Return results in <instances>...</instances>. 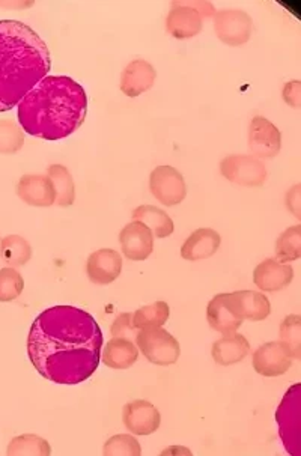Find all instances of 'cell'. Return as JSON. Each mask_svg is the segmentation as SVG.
I'll return each mask as SVG.
<instances>
[{
  "label": "cell",
  "instance_id": "1",
  "mask_svg": "<svg viewBox=\"0 0 301 456\" xmlns=\"http://www.w3.org/2000/svg\"><path fill=\"white\" fill-rule=\"evenodd\" d=\"M102 331L89 312L53 306L41 312L28 336L30 363L43 379L76 386L97 372Z\"/></svg>",
  "mask_w": 301,
  "mask_h": 456
},
{
  "label": "cell",
  "instance_id": "2",
  "mask_svg": "<svg viewBox=\"0 0 301 456\" xmlns=\"http://www.w3.org/2000/svg\"><path fill=\"white\" fill-rule=\"evenodd\" d=\"M17 107L23 132L43 141H61L83 126L88 115V95L69 76H47Z\"/></svg>",
  "mask_w": 301,
  "mask_h": 456
},
{
  "label": "cell",
  "instance_id": "3",
  "mask_svg": "<svg viewBox=\"0 0 301 456\" xmlns=\"http://www.w3.org/2000/svg\"><path fill=\"white\" fill-rule=\"evenodd\" d=\"M49 47L30 26L0 20V113L10 112L47 77Z\"/></svg>",
  "mask_w": 301,
  "mask_h": 456
},
{
  "label": "cell",
  "instance_id": "4",
  "mask_svg": "<svg viewBox=\"0 0 301 456\" xmlns=\"http://www.w3.org/2000/svg\"><path fill=\"white\" fill-rule=\"evenodd\" d=\"M277 428L285 451L292 456H301V384L288 388L282 403L277 407Z\"/></svg>",
  "mask_w": 301,
  "mask_h": 456
},
{
  "label": "cell",
  "instance_id": "5",
  "mask_svg": "<svg viewBox=\"0 0 301 456\" xmlns=\"http://www.w3.org/2000/svg\"><path fill=\"white\" fill-rule=\"evenodd\" d=\"M136 346L145 355V359L157 366H170L180 359V342L163 327L139 330Z\"/></svg>",
  "mask_w": 301,
  "mask_h": 456
},
{
  "label": "cell",
  "instance_id": "6",
  "mask_svg": "<svg viewBox=\"0 0 301 456\" xmlns=\"http://www.w3.org/2000/svg\"><path fill=\"white\" fill-rule=\"evenodd\" d=\"M214 32L224 45L240 47L252 38V17L241 10L216 11Z\"/></svg>",
  "mask_w": 301,
  "mask_h": 456
},
{
  "label": "cell",
  "instance_id": "7",
  "mask_svg": "<svg viewBox=\"0 0 301 456\" xmlns=\"http://www.w3.org/2000/svg\"><path fill=\"white\" fill-rule=\"evenodd\" d=\"M220 174L233 184L263 187L267 181V167L253 156H228L220 161Z\"/></svg>",
  "mask_w": 301,
  "mask_h": 456
},
{
  "label": "cell",
  "instance_id": "8",
  "mask_svg": "<svg viewBox=\"0 0 301 456\" xmlns=\"http://www.w3.org/2000/svg\"><path fill=\"white\" fill-rule=\"evenodd\" d=\"M150 190L152 196L165 207L180 205L187 196L184 176L172 166H159L150 172Z\"/></svg>",
  "mask_w": 301,
  "mask_h": 456
},
{
  "label": "cell",
  "instance_id": "9",
  "mask_svg": "<svg viewBox=\"0 0 301 456\" xmlns=\"http://www.w3.org/2000/svg\"><path fill=\"white\" fill-rule=\"evenodd\" d=\"M282 150V133L267 118L255 117L248 126V151L256 159L272 160Z\"/></svg>",
  "mask_w": 301,
  "mask_h": 456
},
{
  "label": "cell",
  "instance_id": "10",
  "mask_svg": "<svg viewBox=\"0 0 301 456\" xmlns=\"http://www.w3.org/2000/svg\"><path fill=\"white\" fill-rule=\"evenodd\" d=\"M252 364L256 374L273 379V377L287 374L292 366V357L282 342L273 340L261 345L253 353Z\"/></svg>",
  "mask_w": 301,
  "mask_h": 456
},
{
  "label": "cell",
  "instance_id": "11",
  "mask_svg": "<svg viewBox=\"0 0 301 456\" xmlns=\"http://www.w3.org/2000/svg\"><path fill=\"white\" fill-rule=\"evenodd\" d=\"M204 28V17L189 2H174L166 17V30L175 39L195 38Z\"/></svg>",
  "mask_w": 301,
  "mask_h": 456
},
{
  "label": "cell",
  "instance_id": "12",
  "mask_svg": "<svg viewBox=\"0 0 301 456\" xmlns=\"http://www.w3.org/2000/svg\"><path fill=\"white\" fill-rule=\"evenodd\" d=\"M122 420L126 429L134 436H150L160 428L161 414L156 405L143 399H136L124 405Z\"/></svg>",
  "mask_w": 301,
  "mask_h": 456
},
{
  "label": "cell",
  "instance_id": "13",
  "mask_svg": "<svg viewBox=\"0 0 301 456\" xmlns=\"http://www.w3.org/2000/svg\"><path fill=\"white\" fill-rule=\"evenodd\" d=\"M119 244L126 259L145 261L154 250V235L146 224L133 220L119 233Z\"/></svg>",
  "mask_w": 301,
  "mask_h": 456
},
{
  "label": "cell",
  "instance_id": "14",
  "mask_svg": "<svg viewBox=\"0 0 301 456\" xmlns=\"http://www.w3.org/2000/svg\"><path fill=\"white\" fill-rule=\"evenodd\" d=\"M294 281V268L279 259L270 257L256 265L253 272V283L264 292L282 291Z\"/></svg>",
  "mask_w": 301,
  "mask_h": 456
},
{
  "label": "cell",
  "instance_id": "15",
  "mask_svg": "<svg viewBox=\"0 0 301 456\" xmlns=\"http://www.w3.org/2000/svg\"><path fill=\"white\" fill-rule=\"evenodd\" d=\"M122 257L113 248H100L91 253L86 263L89 281L95 285H110L121 276Z\"/></svg>",
  "mask_w": 301,
  "mask_h": 456
},
{
  "label": "cell",
  "instance_id": "16",
  "mask_svg": "<svg viewBox=\"0 0 301 456\" xmlns=\"http://www.w3.org/2000/svg\"><path fill=\"white\" fill-rule=\"evenodd\" d=\"M156 78V69L145 59H136L124 69L119 88L126 97L136 98L150 91L154 86Z\"/></svg>",
  "mask_w": 301,
  "mask_h": 456
},
{
  "label": "cell",
  "instance_id": "17",
  "mask_svg": "<svg viewBox=\"0 0 301 456\" xmlns=\"http://www.w3.org/2000/svg\"><path fill=\"white\" fill-rule=\"evenodd\" d=\"M20 200L30 207H52L56 204V191L47 175H23L17 184Z\"/></svg>",
  "mask_w": 301,
  "mask_h": 456
},
{
  "label": "cell",
  "instance_id": "18",
  "mask_svg": "<svg viewBox=\"0 0 301 456\" xmlns=\"http://www.w3.org/2000/svg\"><path fill=\"white\" fill-rule=\"evenodd\" d=\"M207 320L213 330L219 331L224 336L237 333L244 321L233 309L229 294L213 297L207 307Z\"/></svg>",
  "mask_w": 301,
  "mask_h": 456
},
{
  "label": "cell",
  "instance_id": "19",
  "mask_svg": "<svg viewBox=\"0 0 301 456\" xmlns=\"http://www.w3.org/2000/svg\"><path fill=\"white\" fill-rule=\"evenodd\" d=\"M222 244V237L217 231L209 228L196 229L185 240L181 248V257L185 261H204L214 256Z\"/></svg>",
  "mask_w": 301,
  "mask_h": 456
},
{
  "label": "cell",
  "instance_id": "20",
  "mask_svg": "<svg viewBox=\"0 0 301 456\" xmlns=\"http://www.w3.org/2000/svg\"><path fill=\"white\" fill-rule=\"evenodd\" d=\"M231 303L241 320L264 321L272 314L268 297L257 291H235L229 294Z\"/></svg>",
  "mask_w": 301,
  "mask_h": 456
},
{
  "label": "cell",
  "instance_id": "21",
  "mask_svg": "<svg viewBox=\"0 0 301 456\" xmlns=\"http://www.w3.org/2000/svg\"><path fill=\"white\" fill-rule=\"evenodd\" d=\"M250 353L248 340L240 333L224 335L219 340H216L211 348V354L216 363L220 366H231L243 362Z\"/></svg>",
  "mask_w": 301,
  "mask_h": 456
},
{
  "label": "cell",
  "instance_id": "22",
  "mask_svg": "<svg viewBox=\"0 0 301 456\" xmlns=\"http://www.w3.org/2000/svg\"><path fill=\"white\" fill-rule=\"evenodd\" d=\"M139 359V348L133 340L124 338H113L102 350V363L112 369H128Z\"/></svg>",
  "mask_w": 301,
  "mask_h": 456
},
{
  "label": "cell",
  "instance_id": "23",
  "mask_svg": "<svg viewBox=\"0 0 301 456\" xmlns=\"http://www.w3.org/2000/svg\"><path fill=\"white\" fill-rule=\"evenodd\" d=\"M133 220L142 222L150 229L154 238H167L175 231L174 220L169 214L163 209L157 208L154 205H141L132 214Z\"/></svg>",
  "mask_w": 301,
  "mask_h": 456
},
{
  "label": "cell",
  "instance_id": "24",
  "mask_svg": "<svg viewBox=\"0 0 301 456\" xmlns=\"http://www.w3.org/2000/svg\"><path fill=\"white\" fill-rule=\"evenodd\" d=\"M47 176L56 191V205L62 208L71 207L76 200V184L69 170L62 165H52L47 169Z\"/></svg>",
  "mask_w": 301,
  "mask_h": 456
},
{
  "label": "cell",
  "instance_id": "25",
  "mask_svg": "<svg viewBox=\"0 0 301 456\" xmlns=\"http://www.w3.org/2000/svg\"><path fill=\"white\" fill-rule=\"evenodd\" d=\"M32 257L28 240L20 235H8L0 241V259L10 267H25Z\"/></svg>",
  "mask_w": 301,
  "mask_h": 456
},
{
  "label": "cell",
  "instance_id": "26",
  "mask_svg": "<svg viewBox=\"0 0 301 456\" xmlns=\"http://www.w3.org/2000/svg\"><path fill=\"white\" fill-rule=\"evenodd\" d=\"M169 305L166 301H156L152 305L137 309L133 314V322L137 330H146V329L163 327L166 321L169 320Z\"/></svg>",
  "mask_w": 301,
  "mask_h": 456
},
{
  "label": "cell",
  "instance_id": "27",
  "mask_svg": "<svg viewBox=\"0 0 301 456\" xmlns=\"http://www.w3.org/2000/svg\"><path fill=\"white\" fill-rule=\"evenodd\" d=\"M6 453L10 456H49L52 453V447L45 438L35 434H25L11 440Z\"/></svg>",
  "mask_w": 301,
  "mask_h": 456
},
{
  "label": "cell",
  "instance_id": "28",
  "mask_svg": "<svg viewBox=\"0 0 301 456\" xmlns=\"http://www.w3.org/2000/svg\"><path fill=\"white\" fill-rule=\"evenodd\" d=\"M276 259L281 263H292L301 256V226L296 224L285 229L276 241Z\"/></svg>",
  "mask_w": 301,
  "mask_h": 456
},
{
  "label": "cell",
  "instance_id": "29",
  "mask_svg": "<svg viewBox=\"0 0 301 456\" xmlns=\"http://www.w3.org/2000/svg\"><path fill=\"white\" fill-rule=\"evenodd\" d=\"M281 342L287 346L292 359H301V316L288 315L281 324Z\"/></svg>",
  "mask_w": 301,
  "mask_h": 456
},
{
  "label": "cell",
  "instance_id": "30",
  "mask_svg": "<svg viewBox=\"0 0 301 456\" xmlns=\"http://www.w3.org/2000/svg\"><path fill=\"white\" fill-rule=\"evenodd\" d=\"M25 145V132L11 119L0 121V154H15Z\"/></svg>",
  "mask_w": 301,
  "mask_h": 456
},
{
  "label": "cell",
  "instance_id": "31",
  "mask_svg": "<svg viewBox=\"0 0 301 456\" xmlns=\"http://www.w3.org/2000/svg\"><path fill=\"white\" fill-rule=\"evenodd\" d=\"M25 281L15 268H0V303H10L21 296Z\"/></svg>",
  "mask_w": 301,
  "mask_h": 456
},
{
  "label": "cell",
  "instance_id": "32",
  "mask_svg": "<svg viewBox=\"0 0 301 456\" xmlns=\"http://www.w3.org/2000/svg\"><path fill=\"white\" fill-rule=\"evenodd\" d=\"M102 453L106 456H141L142 447L133 436L118 434L107 440Z\"/></svg>",
  "mask_w": 301,
  "mask_h": 456
},
{
  "label": "cell",
  "instance_id": "33",
  "mask_svg": "<svg viewBox=\"0 0 301 456\" xmlns=\"http://www.w3.org/2000/svg\"><path fill=\"white\" fill-rule=\"evenodd\" d=\"M110 333L113 338H124V339H136L137 330L133 322V314L130 312H124L121 315L117 316V320L113 321L112 327H110Z\"/></svg>",
  "mask_w": 301,
  "mask_h": 456
},
{
  "label": "cell",
  "instance_id": "34",
  "mask_svg": "<svg viewBox=\"0 0 301 456\" xmlns=\"http://www.w3.org/2000/svg\"><path fill=\"white\" fill-rule=\"evenodd\" d=\"M283 102L292 109H300L301 106V82L300 80H291L283 86Z\"/></svg>",
  "mask_w": 301,
  "mask_h": 456
},
{
  "label": "cell",
  "instance_id": "35",
  "mask_svg": "<svg viewBox=\"0 0 301 456\" xmlns=\"http://www.w3.org/2000/svg\"><path fill=\"white\" fill-rule=\"evenodd\" d=\"M301 185L296 184L292 189L288 190L287 193V208L289 213L294 214L296 219H301V200H300Z\"/></svg>",
  "mask_w": 301,
  "mask_h": 456
}]
</instances>
